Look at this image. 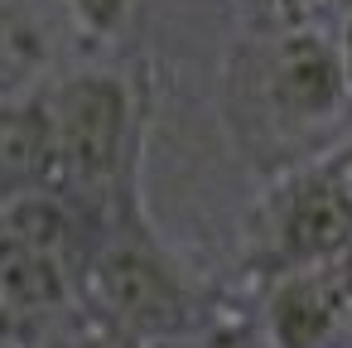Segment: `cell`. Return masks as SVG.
Instances as JSON below:
<instances>
[{
  "label": "cell",
  "instance_id": "cell-1",
  "mask_svg": "<svg viewBox=\"0 0 352 348\" xmlns=\"http://www.w3.org/2000/svg\"><path fill=\"white\" fill-rule=\"evenodd\" d=\"M222 112L236 145L265 174L333 155L352 131V88L333 30L265 15L227 54Z\"/></svg>",
  "mask_w": 352,
  "mask_h": 348
},
{
  "label": "cell",
  "instance_id": "cell-2",
  "mask_svg": "<svg viewBox=\"0 0 352 348\" xmlns=\"http://www.w3.org/2000/svg\"><path fill=\"white\" fill-rule=\"evenodd\" d=\"M82 305L135 343L193 338L217 314L198 276L155 232L140 203V184L116 194L102 213L87 276H82Z\"/></svg>",
  "mask_w": 352,
  "mask_h": 348
},
{
  "label": "cell",
  "instance_id": "cell-3",
  "mask_svg": "<svg viewBox=\"0 0 352 348\" xmlns=\"http://www.w3.org/2000/svg\"><path fill=\"white\" fill-rule=\"evenodd\" d=\"M44 107L54 126V160L63 194L107 213L116 194L140 184L145 107L126 73L116 68L68 73L44 92Z\"/></svg>",
  "mask_w": 352,
  "mask_h": 348
},
{
  "label": "cell",
  "instance_id": "cell-4",
  "mask_svg": "<svg viewBox=\"0 0 352 348\" xmlns=\"http://www.w3.org/2000/svg\"><path fill=\"white\" fill-rule=\"evenodd\" d=\"M352 252V189L333 155L265 179L246 218V271L265 285Z\"/></svg>",
  "mask_w": 352,
  "mask_h": 348
},
{
  "label": "cell",
  "instance_id": "cell-5",
  "mask_svg": "<svg viewBox=\"0 0 352 348\" xmlns=\"http://www.w3.org/2000/svg\"><path fill=\"white\" fill-rule=\"evenodd\" d=\"M63 10L87 44H116L135 25L140 0H63Z\"/></svg>",
  "mask_w": 352,
  "mask_h": 348
},
{
  "label": "cell",
  "instance_id": "cell-6",
  "mask_svg": "<svg viewBox=\"0 0 352 348\" xmlns=\"http://www.w3.org/2000/svg\"><path fill=\"white\" fill-rule=\"evenodd\" d=\"M193 348H270V338L256 314H212L193 334Z\"/></svg>",
  "mask_w": 352,
  "mask_h": 348
},
{
  "label": "cell",
  "instance_id": "cell-7",
  "mask_svg": "<svg viewBox=\"0 0 352 348\" xmlns=\"http://www.w3.org/2000/svg\"><path fill=\"white\" fill-rule=\"evenodd\" d=\"M44 348H140V343L126 338V334H116L111 324H102V319L82 305V309H78V314H73V319L44 343Z\"/></svg>",
  "mask_w": 352,
  "mask_h": 348
},
{
  "label": "cell",
  "instance_id": "cell-8",
  "mask_svg": "<svg viewBox=\"0 0 352 348\" xmlns=\"http://www.w3.org/2000/svg\"><path fill=\"white\" fill-rule=\"evenodd\" d=\"M270 20H285V25H318V15H338L342 0H261Z\"/></svg>",
  "mask_w": 352,
  "mask_h": 348
},
{
  "label": "cell",
  "instance_id": "cell-9",
  "mask_svg": "<svg viewBox=\"0 0 352 348\" xmlns=\"http://www.w3.org/2000/svg\"><path fill=\"white\" fill-rule=\"evenodd\" d=\"M333 44H338V59H342V73L352 88V0H342L338 15H333Z\"/></svg>",
  "mask_w": 352,
  "mask_h": 348
},
{
  "label": "cell",
  "instance_id": "cell-10",
  "mask_svg": "<svg viewBox=\"0 0 352 348\" xmlns=\"http://www.w3.org/2000/svg\"><path fill=\"white\" fill-rule=\"evenodd\" d=\"M333 165H338V174L347 179V189H352V131L342 136V145L333 150Z\"/></svg>",
  "mask_w": 352,
  "mask_h": 348
},
{
  "label": "cell",
  "instance_id": "cell-11",
  "mask_svg": "<svg viewBox=\"0 0 352 348\" xmlns=\"http://www.w3.org/2000/svg\"><path fill=\"white\" fill-rule=\"evenodd\" d=\"M140 348H193V338H150Z\"/></svg>",
  "mask_w": 352,
  "mask_h": 348
},
{
  "label": "cell",
  "instance_id": "cell-12",
  "mask_svg": "<svg viewBox=\"0 0 352 348\" xmlns=\"http://www.w3.org/2000/svg\"><path fill=\"white\" fill-rule=\"evenodd\" d=\"M342 348H352V305H347V324H342Z\"/></svg>",
  "mask_w": 352,
  "mask_h": 348
}]
</instances>
